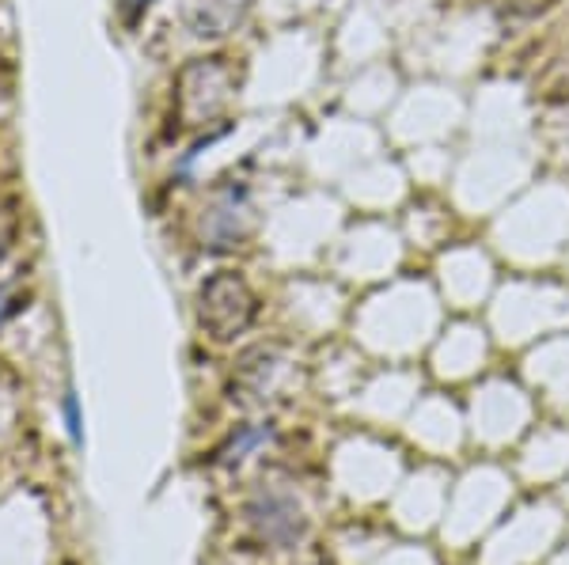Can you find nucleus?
<instances>
[{"mask_svg": "<svg viewBox=\"0 0 569 565\" xmlns=\"http://www.w3.org/2000/svg\"><path fill=\"white\" fill-rule=\"evenodd\" d=\"M259 315V296L236 270H220L198 289V323L213 342L240 339Z\"/></svg>", "mask_w": 569, "mask_h": 565, "instance_id": "1", "label": "nucleus"}, {"mask_svg": "<svg viewBox=\"0 0 569 565\" xmlns=\"http://www.w3.org/2000/svg\"><path fill=\"white\" fill-rule=\"evenodd\" d=\"M20 307H23L20 293H16L12 285H0V326H4L16 312H20Z\"/></svg>", "mask_w": 569, "mask_h": 565, "instance_id": "8", "label": "nucleus"}, {"mask_svg": "<svg viewBox=\"0 0 569 565\" xmlns=\"http://www.w3.org/2000/svg\"><path fill=\"white\" fill-rule=\"evenodd\" d=\"M247 521L259 532V539L273 546H292L297 539H305L308 532L300 505L289 494H278V490H262V494L247 501Z\"/></svg>", "mask_w": 569, "mask_h": 565, "instance_id": "3", "label": "nucleus"}, {"mask_svg": "<svg viewBox=\"0 0 569 565\" xmlns=\"http://www.w3.org/2000/svg\"><path fill=\"white\" fill-rule=\"evenodd\" d=\"M61 414H66L69 441H72V444H84V414H80L77 391H66V398H61Z\"/></svg>", "mask_w": 569, "mask_h": 565, "instance_id": "7", "label": "nucleus"}, {"mask_svg": "<svg viewBox=\"0 0 569 565\" xmlns=\"http://www.w3.org/2000/svg\"><path fill=\"white\" fill-rule=\"evenodd\" d=\"M240 77L228 58H201L179 77V111L190 125H206L232 103Z\"/></svg>", "mask_w": 569, "mask_h": 565, "instance_id": "2", "label": "nucleus"}, {"mask_svg": "<svg viewBox=\"0 0 569 565\" xmlns=\"http://www.w3.org/2000/svg\"><path fill=\"white\" fill-rule=\"evenodd\" d=\"M266 441H273V430H270V425H240V430H236V433L228 436V441L213 452V463H217V467H236V463H243L254 448H262Z\"/></svg>", "mask_w": 569, "mask_h": 565, "instance_id": "6", "label": "nucleus"}, {"mask_svg": "<svg viewBox=\"0 0 569 565\" xmlns=\"http://www.w3.org/2000/svg\"><path fill=\"white\" fill-rule=\"evenodd\" d=\"M209 248H236L247 235V198L243 194H224L217 209L209 213L206 224Z\"/></svg>", "mask_w": 569, "mask_h": 565, "instance_id": "5", "label": "nucleus"}, {"mask_svg": "<svg viewBox=\"0 0 569 565\" xmlns=\"http://www.w3.org/2000/svg\"><path fill=\"white\" fill-rule=\"evenodd\" d=\"M149 8H152V0H118V12H122V20L130 23V27L141 20Z\"/></svg>", "mask_w": 569, "mask_h": 565, "instance_id": "9", "label": "nucleus"}, {"mask_svg": "<svg viewBox=\"0 0 569 565\" xmlns=\"http://www.w3.org/2000/svg\"><path fill=\"white\" fill-rule=\"evenodd\" d=\"M251 0H182L179 16L194 39H224L243 23Z\"/></svg>", "mask_w": 569, "mask_h": 565, "instance_id": "4", "label": "nucleus"}]
</instances>
